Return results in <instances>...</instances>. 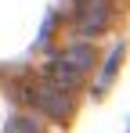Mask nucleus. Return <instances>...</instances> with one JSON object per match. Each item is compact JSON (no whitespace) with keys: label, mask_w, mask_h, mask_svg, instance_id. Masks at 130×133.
I'll use <instances>...</instances> for the list:
<instances>
[{"label":"nucleus","mask_w":130,"mask_h":133,"mask_svg":"<svg viewBox=\"0 0 130 133\" xmlns=\"http://www.w3.org/2000/svg\"><path fill=\"white\" fill-rule=\"evenodd\" d=\"M90 65H94V50L90 47H72V50H65L62 58L51 65V83L62 87V90H72V87L83 83Z\"/></svg>","instance_id":"nucleus-1"},{"label":"nucleus","mask_w":130,"mask_h":133,"mask_svg":"<svg viewBox=\"0 0 130 133\" xmlns=\"http://www.w3.org/2000/svg\"><path fill=\"white\" fill-rule=\"evenodd\" d=\"M119 58H123V47H116V50H112V58H108V65H105V72H101V83H98V87L105 90L108 83H112V76H116V68H119Z\"/></svg>","instance_id":"nucleus-5"},{"label":"nucleus","mask_w":130,"mask_h":133,"mask_svg":"<svg viewBox=\"0 0 130 133\" xmlns=\"http://www.w3.org/2000/svg\"><path fill=\"white\" fill-rule=\"evenodd\" d=\"M4 133H43V130L36 126V119H25V115H18V119H11V122L4 126Z\"/></svg>","instance_id":"nucleus-4"},{"label":"nucleus","mask_w":130,"mask_h":133,"mask_svg":"<svg viewBox=\"0 0 130 133\" xmlns=\"http://www.w3.org/2000/svg\"><path fill=\"white\" fill-rule=\"evenodd\" d=\"M29 97H33V104H36L40 111H47L51 119H69V115H72V101H69V94H65L62 87H54V83H40Z\"/></svg>","instance_id":"nucleus-2"},{"label":"nucleus","mask_w":130,"mask_h":133,"mask_svg":"<svg viewBox=\"0 0 130 133\" xmlns=\"http://www.w3.org/2000/svg\"><path fill=\"white\" fill-rule=\"evenodd\" d=\"M112 18V4L108 0H80L76 4V25H80V32L87 36H94V32H101Z\"/></svg>","instance_id":"nucleus-3"}]
</instances>
